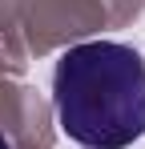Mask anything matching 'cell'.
<instances>
[{
	"instance_id": "cell-1",
	"label": "cell",
	"mask_w": 145,
	"mask_h": 149,
	"mask_svg": "<svg viewBox=\"0 0 145 149\" xmlns=\"http://www.w3.org/2000/svg\"><path fill=\"white\" fill-rule=\"evenodd\" d=\"M65 137L81 149H125L145 133V61L121 40L72 45L52 73Z\"/></svg>"
},
{
	"instance_id": "cell-2",
	"label": "cell",
	"mask_w": 145,
	"mask_h": 149,
	"mask_svg": "<svg viewBox=\"0 0 145 149\" xmlns=\"http://www.w3.org/2000/svg\"><path fill=\"white\" fill-rule=\"evenodd\" d=\"M0 149H12V145H8V141H4V137H0Z\"/></svg>"
}]
</instances>
